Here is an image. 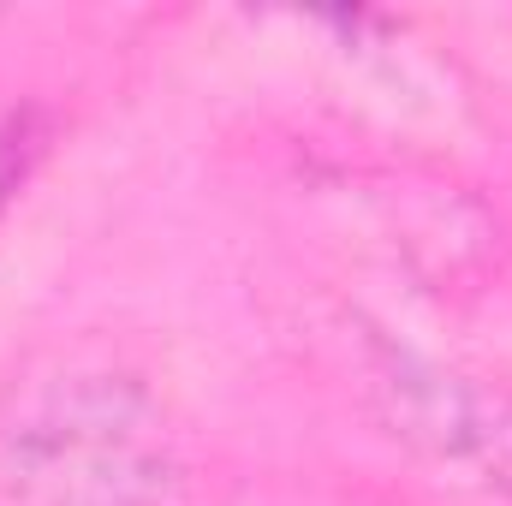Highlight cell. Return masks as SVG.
Instances as JSON below:
<instances>
[{"label":"cell","mask_w":512,"mask_h":506,"mask_svg":"<svg viewBox=\"0 0 512 506\" xmlns=\"http://www.w3.org/2000/svg\"><path fill=\"white\" fill-rule=\"evenodd\" d=\"M6 506H179V459L155 393L114 364L24 387L0 429Z\"/></svg>","instance_id":"cell-1"},{"label":"cell","mask_w":512,"mask_h":506,"mask_svg":"<svg viewBox=\"0 0 512 506\" xmlns=\"http://www.w3.org/2000/svg\"><path fill=\"white\" fill-rule=\"evenodd\" d=\"M376 393L399 441L512 495V387L423 364L411 352H376Z\"/></svg>","instance_id":"cell-2"},{"label":"cell","mask_w":512,"mask_h":506,"mask_svg":"<svg viewBox=\"0 0 512 506\" xmlns=\"http://www.w3.org/2000/svg\"><path fill=\"white\" fill-rule=\"evenodd\" d=\"M48 143H54L48 108H12V114L0 120V209L30 185V173L42 167Z\"/></svg>","instance_id":"cell-3"}]
</instances>
